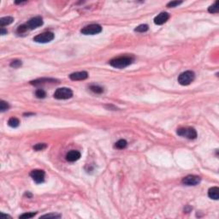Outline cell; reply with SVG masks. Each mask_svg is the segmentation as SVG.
<instances>
[{
  "label": "cell",
  "mask_w": 219,
  "mask_h": 219,
  "mask_svg": "<svg viewBox=\"0 0 219 219\" xmlns=\"http://www.w3.org/2000/svg\"><path fill=\"white\" fill-rule=\"evenodd\" d=\"M134 62V57L130 56H123L111 59L109 62L110 65L116 68H124L129 66Z\"/></svg>",
  "instance_id": "cell-1"
},
{
  "label": "cell",
  "mask_w": 219,
  "mask_h": 219,
  "mask_svg": "<svg viewBox=\"0 0 219 219\" xmlns=\"http://www.w3.org/2000/svg\"><path fill=\"white\" fill-rule=\"evenodd\" d=\"M194 79H195L194 72L191 70H188V71L181 73L178 76V82L181 86H188L194 81Z\"/></svg>",
  "instance_id": "cell-2"
},
{
  "label": "cell",
  "mask_w": 219,
  "mask_h": 219,
  "mask_svg": "<svg viewBox=\"0 0 219 219\" xmlns=\"http://www.w3.org/2000/svg\"><path fill=\"white\" fill-rule=\"evenodd\" d=\"M179 136L184 137L189 139H195L197 138V132L193 128H180L176 131Z\"/></svg>",
  "instance_id": "cell-3"
},
{
  "label": "cell",
  "mask_w": 219,
  "mask_h": 219,
  "mask_svg": "<svg viewBox=\"0 0 219 219\" xmlns=\"http://www.w3.org/2000/svg\"><path fill=\"white\" fill-rule=\"evenodd\" d=\"M54 98L56 99H68L72 98L73 92L68 87H60L57 88L54 93Z\"/></svg>",
  "instance_id": "cell-4"
},
{
  "label": "cell",
  "mask_w": 219,
  "mask_h": 219,
  "mask_svg": "<svg viewBox=\"0 0 219 219\" xmlns=\"http://www.w3.org/2000/svg\"><path fill=\"white\" fill-rule=\"evenodd\" d=\"M102 32V27L98 24H91L86 26L81 30V33L84 35H94Z\"/></svg>",
  "instance_id": "cell-5"
},
{
  "label": "cell",
  "mask_w": 219,
  "mask_h": 219,
  "mask_svg": "<svg viewBox=\"0 0 219 219\" xmlns=\"http://www.w3.org/2000/svg\"><path fill=\"white\" fill-rule=\"evenodd\" d=\"M55 35L52 32H45L38 34L33 38V41L37 43H49L54 40Z\"/></svg>",
  "instance_id": "cell-6"
},
{
  "label": "cell",
  "mask_w": 219,
  "mask_h": 219,
  "mask_svg": "<svg viewBox=\"0 0 219 219\" xmlns=\"http://www.w3.org/2000/svg\"><path fill=\"white\" fill-rule=\"evenodd\" d=\"M45 171L42 169H33L30 172V176L37 183L40 184L45 181Z\"/></svg>",
  "instance_id": "cell-7"
},
{
  "label": "cell",
  "mask_w": 219,
  "mask_h": 219,
  "mask_svg": "<svg viewBox=\"0 0 219 219\" xmlns=\"http://www.w3.org/2000/svg\"><path fill=\"white\" fill-rule=\"evenodd\" d=\"M200 181H201V178L198 176H194V175H189V176L183 178L181 181L182 184H184L186 186H196Z\"/></svg>",
  "instance_id": "cell-8"
},
{
  "label": "cell",
  "mask_w": 219,
  "mask_h": 219,
  "mask_svg": "<svg viewBox=\"0 0 219 219\" xmlns=\"http://www.w3.org/2000/svg\"><path fill=\"white\" fill-rule=\"evenodd\" d=\"M25 25L27 26L28 30H33L43 25V20L40 16H36L27 21V22L25 23Z\"/></svg>",
  "instance_id": "cell-9"
},
{
  "label": "cell",
  "mask_w": 219,
  "mask_h": 219,
  "mask_svg": "<svg viewBox=\"0 0 219 219\" xmlns=\"http://www.w3.org/2000/svg\"><path fill=\"white\" fill-rule=\"evenodd\" d=\"M69 79L71 81H83L87 79L88 73L86 71H80V72H75L68 75Z\"/></svg>",
  "instance_id": "cell-10"
},
{
  "label": "cell",
  "mask_w": 219,
  "mask_h": 219,
  "mask_svg": "<svg viewBox=\"0 0 219 219\" xmlns=\"http://www.w3.org/2000/svg\"><path fill=\"white\" fill-rule=\"evenodd\" d=\"M170 15L167 12H162L159 15H158L155 18H154V23L156 25H163L169 19Z\"/></svg>",
  "instance_id": "cell-11"
},
{
  "label": "cell",
  "mask_w": 219,
  "mask_h": 219,
  "mask_svg": "<svg viewBox=\"0 0 219 219\" xmlns=\"http://www.w3.org/2000/svg\"><path fill=\"white\" fill-rule=\"evenodd\" d=\"M80 158H81V152L75 150L68 151L66 155V159L68 162H75V161L79 160Z\"/></svg>",
  "instance_id": "cell-12"
},
{
  "label": "cell",
  "mask_w": 219,
  "mask_h": 219,
  "mask_svg": "<svg viewBox=\"0 0 219 219\" xmlns=\"http://www.w3.org/2000/svg\"><path fill=\"white\" fill-rule=\"evenodd\" d=\"M57 82L56 80L55 79H51V78H42V79H37V80H34V81H32L30 82V84L31 85H33V86H40V85H43V84H45V83H49V82H52V83H54V82Z\"/></svg>",
  "instance_id": "cell-13"
},
{
  "label": "cell",
  "mask_w": 219,
  "mask_h": 219,
  "mask_svg": "<svg viewBox=\"0 0 219 219\" xmlns=\"http://www.w3.org/2000/svg\"><path fill=\"white\" fill-rule=\"evenodd\" d=\"M208 196L209 198L218 200L219 198V188L218 187H212L208 190Z\"/></svg>",
  "instance_id": "cell-14"
},
{
  "label": "cell",
  "mask_w": 219,
  "mask_h": 219,
  "mask_svg": "<svg viewBox=\"0 0 219 219\" xmlns=\"http://www.w3.org/2000/svg\"><path fill=\"white\" fill-rule=\"evenodd\" d=\"M14 22V18L11 17V16H5V17H2L0 19V26L1 27H4V26H7V25H10L11 24Z\"/></svg>",
  "instance_id": "cell-15"
},
{
  "label": "cell",
  "mask_w": 219,
  "mask_h": 219,
  "mask_svg": "<svg viewBox=\"0 0 219 219\" xmlns=\"http://www.w3.org/2000/svg\"><path fill=\"white\" fill-rule=\"evenodd\" d=\"M127 146H128V142H127L125 139H119V140L115 144V148L122 150V149L126 148Z\"/></svg>",
  "instance_id": "cell-16"
},
{
  "label": "cell",
  "mask_w": 219,
  "mask_h": 219,
  "mask_svg": "<svg viewBox=\"0 0 219 219\" xmlns=\"http://www.w3.org/2000/svg\"><path fill=\"white\" fill-rule=\"evenodd\" d=\"M8 125H9L10 128H17V127L20 125V121H19L16 117H11V118H10L9 121H8Z\"/></svg>",
  "instance_id": "cell-17"
},
{
  "label": "cell",
  "mask_w": 219,
  "mask_h": 219,
  "mask_svg": "<svg viewBox=\"0 0 219 219\" xmlns=\"http://www.w3.org/2000/svg\"><path fill=\"white\" fill-rule=\"evenodd\" d=\"M89 88L92 92H93L94 93H97V94H100V93H104V88L99 86H97V85H92V86H90Z\"/></svg>",
  "instance_id": "cell-18"
},
{
  "label": "cell",
  "mask_w": 219,
  "mask_h": 219,
  "mask_svg": "<svg viewBox=\"0 0 219 219\" xmlns=\"http://www.w3.org/2000/svg\"><path fill=\"white\" fill-rule=\"evenodd\" d=\"M208 11L211 14H215L218 13L219 11V6H218V1H217L214 4L211 5L209 8H208Z\"/></svg>",
  "instance_id": "cell-19"
},
{
  "label": "cell",
  "mask_w": 219,
  "mask_h": 219,
  "mask_svg": "<svg viewBox=\"0 0 219 219\" xmlns=\"http://www.w3.org/2000/svg\"><path fill=\"white\" fill-rule=\"evenodd\" d=\"M148 29H149L148 25H146V24H141V25H139L138 27H136V28L135 29V32H139V33H144V32H146Z\"/></svg>",
  "instance_id": "cell-20"
},
{
  "label": "cell",
  "mask_w": 219,
  "mask_h": 219,
  "mask_svg": "<svg viewBox=\"0 0 219 219\" xmlns=\"http://www.w3.org/2000/svg\"><path fill=\"white\" fill-rule=\"evenodd\" d=\"M10 108V105L7 102L3 101V100H1L0 102V110L1 112H4L5 110H8V109Z\"/></svg>",
  "instance_id": "cell-21"
},
{
  "label": "cell",
  "mask_w": 219,
  "mask_h": 219,
  "mask_svg": "<svg viewBox=\"0 0 219 219\" xmlns=\"http://www.w3.org/2000/svg\"><path fill=\"white\" fill-rule=\"evenodd\" d=\"M35 96H36L38 98H45V96H46V93H45L43 89H38V90H36V92H35Z\"/></svg>",
  "instance_id": "cell-22"
},
{
  "label": "cell",
  "mask_w": 219,
  "mask_h": 219,
  "mask_svg": "<svg viewBox=\"0 0 219 219\" xmlns=\"http://www.w3.org/2000/svg\"><path fill=\"white\" fill-rule=\"evenodd\" d=\"M47 147V145L45 143H39L33 146V149L35 151H43Z\"/></svg>",
  "instance_id": "cell-23"
},
{
  "label": "cell",
  "mask_w": 219,
  "mask_h": 219,
  "mask_svg": "<svg viewBox=\"0 0 219 219\" xmlns=\"http://www.w3.org/2000/svg\"><path fill=\"white\" fill-rule=\"evenodd\" d=\"M61 218V215L59 214H56V213H51V214H46L44 216H41V218Z\"/></svg>",
  "instance_id": "cell-24"
},
{
  "label": "cell",
  "mask_w": 219,
  "mask_h": 219,
  "mask_svg": "<svg viewBox=\"0 0 219 219\" xmlns=\"http://www.w3.org/2000/svg\"><path fill=\"white\" fill-rule=\"evenodd\" d=\"M22 61L21 60H13L11 63H10V67H12L14 68H19V67H21L22 66Z\"/></svg>",
  "instance_id": "cell-25"
},
{
  "label": "cell",
  "mask_w": 219,
  "mask_h": 219,
  "mask_svg": "<svg viewBox=\"0 0 219 219\" xmlns=\"http://www.w3.org/2000/svg\"><path fill=\"white\" fill-rule=\"evenodd\" d=\"M36 214H37V212H27V213H24V214L21 215V216L19 217V218H33Z\"/></svg>",
  "instance_id": "cell-26"
},
{
  "label": "cell",
  "mask_w": 219,
  "mask_h": 219,
  "mask_svg": "<svg viewBox=\"0 0 219 219\" xmlns=\"http://www.w3.org/2000/svg\"><path fill=\"white\" fill-rule=\"evenodd\" d=\"M181 3H182L181 1H171V2H169V3H167V7H169V8H174V7H176V6L181 4Z\"/></svg>",
  "instance_id": "cell-27"
},
{
  "label": "cell",
  "mask_w": 219,
  "mask_h": 219,
  "mask_svg": "<svg viewBox=\"0 0 219 219\" xmlns=\"http://www.w3.org/2000/svg\"><path fill=\"white\" fill-rule=\"evenodd\" d=\"M0 34H2V35L7 34V30L4 29L3 27H1V29H0Z\"/></svg>",
  "instance_id": "cell-28"
},
{
  "label": "cell",
  "mask_w": 219,
  "mask_h": 219,
  "mask_svg": "<svg viewBox=\"0 0 219 219\" xmlns=\"http://www.w3.org/2000/svg\"><path fill=\"white\" fill-rule=\"evenodd\" d=\"M0 217H1V218H11V217H10V216H9V215H5V214H3V213H1V214H0Z\"/></svg>",
  "instance_id": "cell-29"
},
{
  "label": "cell",
  "mask_w": 219,
  "mask_h": 219,
  "mask_svg": "<svg viewBox=\"0 0 219 219\" xmlns=\"http://www.w3.org/2000/svg\"><path fill=\"white\" fill-rule=\"evenodd\" d=\"M30 115H34L33 113H24V116H30Z\"/></svg>",
  "instance_id": "cell-30"
}]
</instances>
